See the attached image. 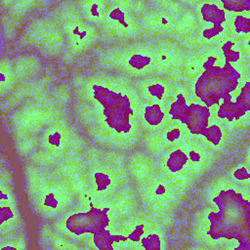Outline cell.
<instances>
[{"instance_id": "8992f818", "label": "cell", "mask_w": 250, "mask_h": 250, "mask_svg": "<svg viewBox=\"0 0 250 250\" xmlns=\"http://www.w3.org/2000/svg\"><path fill=\"white\" fill-rule=\"evenodd\" d=\"M87 167L90 187L102 200L109 198L117 189L130 183L126 165L110 166L102 160Z\"/></svg>"}, {"instance_id": "d4e9b609", "label": "cell", "mask_w": 250, "mask_h": 250, "mask_svg": "<svg viewBox=\"0 0 250 250\" xmlns=\"http://www.w3.org/2000/svg\"><path fill=\"white\" fill-rule=\"evenodd\" d=\"M220 55L225 64L240 65L250 63V60H247L241 49V40L228 34L217 45Z\"/></svg>"}, {"instance_id": "5bb4252c", "label": "cell", "mask_w": 250, "mask_h": 250, "mask_svg": "<svg viewBox=\"0 0 250 250\" xmlns=\"http://www.w3.org/2000/svg\"><path fill=\"white\" fill-rule=\"evenodd\" d=\"M214 117L226 125L233 134L244 132L249 127L250 108L234 102L229 96L222 98L213 107Z\"/></svg>"}, {"instance_id": "603a6c76", "label": "cell", "mask_w": 250, "mask_h": 250, "mask_svg": "<svg viewBox=\"0 0 250 250\" xmlns=\"http://www.w3.org/2000/svg\"><path fill=\"white\" fill-rule=\"evenodd\" d=\"M109 200L120 221L138 210V192L129 185L117 189Z\"/></svg>"}, {"instance_id": "4fadbf2b", "label": "cell", "mask_w": 250, "mask_h": 250, "mask_svg": "<svg viewBox=\"0 0 250 250\" xmlns=\"http://www.w3.org/2000/svg\"><path fill=\"white\" fill-rule=\"evenodd\" d=\"M182 145L188 160L189 173L194 182H196L212 169L219 155L208 148L199 140L192 137Z\"/></svg>"}, {"instance_id": "f35d334b", "label": "cell", "mask_w": 250, "mask_h": 250, "mask_svg": "<svg viewBox=\"0 0 250 250\" xmlns=\"http://www.w3.org/2000/svg\"><path fill=\"white\" fill-rule=\"evenodd\" d=\"M103 200L96 194L90 186L83 188L75 195V202L77 206L85 211H90L96 207Z\"/></svg>"}, {"instance_id": "ee69618b", "label": "cell", "mask_w": 250, "mask_h": 250, "mask_svg": "<svg viewBox=\"0 0 250 250\" xmlns=\"http://www.w3.org/2000/svg\"><path fill=\"white\" fill-rule=\"evenodd\" d=\"M64 181L67 183L68 187L70 188V189L72 190L74 195H76L83 188H85L88 186H90L87 171L82 172V173H80L78 175H75V176H73V177H71L69 179H66Z\"/></svg>"}, {"instance_id": "9a60e30c", "label": "cell", "mask_w": 250, "mask_h": 250, "mask_svg": "<svg viewBox=\"0 0 250 250\" xmlns=\"http://www.w3.org/2000/svg\"><path fill=\"white\" fill-rule=\"evenodd\" d=\"M76 137L74 129L65 121L60 120L47 127L41 138V146L61 160Z\"/></svg>"}, {"instance_id": "484cf974", "label": "cell", "mask_w": 250, "mask_h": 250, "mask_svg": "<svg viewBox=\"0 0 250 250\" xmlns=\"http://www.w3.org/2000/svg\"><path fill=\"white\" fill-rule=\"evenodd\" d=\"M75 4L78 7L83 20L99 28L104 20L110 1L84 0L76 1Z\"/></svg>"}, {"instance_id": "d6986e66", "label": "cell", "mask_w": 250, "mask_h": 250, "mask_svg": "<svg viewBox=\"0 0 250 250\" xmlns=\"http://www.w3.org/2000/svg\"><path fill=\"white\" fill-rule=\"evenodd\" d=\"M138 121L145 132H159L170 122L164 104L144 100L140 104Z\"/></svg>"}, {"instance_id": "ac0fdd59", "label": "cell", "mask_w": 250, "mask_h": 250, "mask_svg": "<svg viewBox=\"0 0 250 250\" xmlns=\"http://www.w3.org/2000/svg\"><path fill=\"white\" fill-rule=\"evenodd\" d=\"M234 134L215 117L209 122L204 131L195 139L199 140L208 148L222 155L231 145Z\"/></svg>"}, {"instance_id": "2e32d148", "label": "cell", "mask_w": 250, "mask_h": 250, "mask_svg": "<svg viewBox=\"0 0 250 250\" xmlns=\"http://www.w3.org/2000/svg\"><path fill=\"white\" fill-rule=\"evenodd\" d=\"M133 85L142 100L162 104L168 101L175 86L165 76L154 74L138 78L133 81Z\"/></svg>"}, {"instance_id": "30bf717a", "label": "cell", "mask_w": 250, "mask_h": 250, "mask_svg": "<svg viewBox=\"0 0 250 250\" xmlns=\"http://www.w3.org/2000/svg\"><path fill=\"white\" fill-rule=\"evenodd\" d=\"M188 88L194 99L210 107L217 104L227 95L222 80L221 68L201 71L188 85Z\"/></svg>"}, {"instance_id": "7dc6e473", "label": "cell", "mask_w": 250, "mask_h": 250, "mask_svg": "<svg viewBox=\"0 0 250 250\" xmlns=\"http://www.w3.org/2000/svg\"><path fill=\"white\" fill-rule=\"evenodd\" d=\"M249 40H250V36L245 37L243 39H241V49L242 52L245 56V58L247 60H250V45H249Z\"/></svg>"}, {"instance_id": "9c48e42d", "label": "cell", "mask_w": 250, "mask_h": 250, "mask_svg": "<svg viewBox=\"0 0 250 250\" xmlns=\"http://www.w3.org/2000/svg\"><path fill=\"white\" fill-rule=\"evenodd\" d=\"M62 28L68 40L66 57H74L88 50L100 37L97 27L85 21L81 15L62 22Z\"/></svg>"}, {"instance_id": "b9f144b4", "label": "cell", "mask_w": 250, "mask_h": 250, "mask_svg": "<svg viewBox=\"0 0 250 250\" xmlns=\"http://www.w3.org/2000/svg\"><path fill=\"white\" fill-rule=\"evenodd\" d=\"M216 3L229 15L241 12H250V0H215Z\"/></svg>"}, {"instance_id": "7402d4cb", "label": "cell", "mask_w": 250, "mask_h": 250, "mask_svg": "<svg viewBox=\"0 0 250 250\" xmlns=\"http://www.w3.org/2000/svg\"><path fill=\"white\" fill-rule=\"evenodd\" d=\"M185 6L191 8L197 18L198 23L206 22H227V14L215 0H193L181 1Z\"/></svg>"}, {"instance_id": "44dd1931", "label": "cell", "mask_w": 250, "mask_h": 250, "mask_svg": "<svg viewBox=\"0 0 250 250\" xmlns=\"http://www.w3.org/2000/svg\"><path fill=\"white\" fill-rule=\"evenodd\" d=\"M127 169L138 186L149 181L158 173V163L149 154L136 151L129 157Z\"/></svg>"}, {"instance_id": "f546056e", "label": "cell", "mask_w": 250, "mask_h": 250, "mask_svg": "<svg viewBox=\"0 0 250 250\" xmlns=\"http://www.w3.org/2000/svg\"><path fill=\"white\" fill-rule=\"evenodd\" d=\"M167 247L165 229L157 221H154L142 236L137 249L162 250Z\"/></svg>"}, {"instance_id": "6da1fadb", "label": "cell", "mask_w": 250, "mask_h": 250, "mask_svg": "<svg viewBox=\"0 0 250 250\" xmlns=\"http://www.w3.org/2000/svg\"><path fill=\"white\" fill-rule=\"evenodd\" d=\"M98 64L136 78L154 73V40H135L98 53Z\"/></svg>"}, {"instance_id": "7c38bea8", "label": "cell", "mask_w": 250, "mask_h": 250, "mask_svg": "<svg viewBox=\"0 0 250 250\" xmlns=\"http://www.w3.org/2000/svg\"><path fill=\"white\" fill-rule=\"evenodd\" d=\"M187 51L171 38L154 40V75L165 76L175 69H183Z\"/></svg>"}, {"instance_id": "cb8c5ba5", "label": "cell", "mask_w": 250, "mask_h": 250, "mask_svg": "<svg viewBox=\"0 0 250 250\" xmlns=\"http://www.w3.org/2000/svg\"><path fill=\"white\" fill-rule=\"evenodd\" d=\"M190 97L191 95L188 86L184 84L174 86L172 95L164 104L170 122L182 121L187 113Z\"/></svg>"}, {"instance_id": "f6af8a7d", "label": "cell", "mask_w": 250, "mask_h": 250, "mask_svg": "<svg viewBox=\"0 0 250 250\" xmlns=\"http://www.w3.org/2000/svg\"><path fill=\"white\" fill-rule=\"evenodd\" d=\"M149 5H152V7L165 10L177 16H180L186 9V6L181 1H151L149 2Z\"/></svg>"}, {"instance_id": "bcb514c9", "label": "cell", "mask_w": 250, "mask_h": 250, "mask_svg": "<svg viewBox=\"0 0 250 250\" xmlns=\"http://www.w3.org/2000/svg\"><path fill=\"white\" fill-rule=\"evenodd\" d=\"M103 161L110 166H123L126 163V156L117 150L103 151Z\"/></svg>"}, {"instance_id": "74e56055", "label": "cell", "mask_w": 250, "mask_h": 250, "mask_svg": "<svg viewBox=\"0 0 250 250\" xmlns=\"http://www.w3.org/2000/svg\"><path fill=\"white\" fill-rule=\"evenodd\" d=\"M228 178L235 185L243 188H249L250 186V165L245 162H241L231 167L229 170Z\"/></svg>"}, {"instance_id": "1f68e13d", "label": "cell", "mask_w": 250, "mask_h": 250, "mask_svg": "<svg viewBox=\"0 0 250 250\" xmlns=\"http://www.w3.org/2000/svg\"><path fill=\"white\" fill-rule=\"evenodd\" d=\"M21 225L17 204L0 205V236L16 232Z\"/></svg>"}, {"instance_id": "5b68a950", "label": "cell", "mask_w": 250, "mask_h": 250, "mask_svg": "<svg viewBox=\"0 0 250 250\" xmlns=\"http://www.w3.org/2000/svg\"><path fill=\"white\" fill-rule=\"evenodd\" d=\"M75 195L64 180L54 178L31 201L34 210L45 219H56L68 210Z\"/></svg>"}, {"instance_id": "f1b7e54d", "label": "cell", "mask_w": 250, "mask_h": 250, "mask_svg": "<svg viewBox=\"0 0 250 250\" xmlns=\"http://www.w3.org/2000/svg\"><path fill=\"white\" fill-rule=\"evenodd\" d=\"M87 168L85 157L80 153L71 156H64L59 161L52 171L56 178L66 180L87 171Z\"/></svg>"}, {"instance_id": "277c9868", "label": "cell", "mask_w": 250, "mask_h": 250, "mask_svg": "<svg viewBox=\"0 0 250 250\" xmlns=\"http://www.w3.org/2000/svg\"><path fill=\"white\" fill-rule=\"evenodd\" d=\"M101 38L104 41L125 42L142 38L140 17H137L110 1L104 20L99 27Z\"/></svg>"}, {"instance_id": "7bdbcfd3", "label": "cell", "mask_w": 250, "mask_h": 250, "mask_svg": "<svg viewBox=\"0 0 250 250\" xmlns=\"http://www.w3.org/2000/svg\"><path fill=\"white\" fill-rule=\"evenodd\" d=\"M29 160L31 164L39 166V167H44V168H50V167H55L60 159L56 157L55 155L51 154L47 150H39L34 152L33 154L30 155Z\"/></svg>"}, {"instance_id": "60d3db41", "label": "cell", "mask_w": 250, "mask_h": 250, "mask_svg": "<svg viewBox=\"0 0 250 250\" xmlns=\"http://www.w3.org/2000/svg\"><path fill=\"white\" fill-rule=\"evenodd\" d=\"M50 244V247L53 249H79V248H84L81 245H78L74 242H71L68 237L61 234L58 232L56 229H53L50 237L48 239V242Z\"/></svg>"}, {"instance_id": "3957f363", "label": "cell", "mask_w": 250, "mask_h": 250, "mask_svg": "<svg viewBox=\"0 0 250 250\" xmlns=\"http://www.w3.org/2000/svg\"><path fill=\"white\" fill-rule=\"evenodd\" d=\"M96 124L112 140L115 148L131 149L142 137L138 118L118 107L93 105Z\"/></svg>"}, {"instance_id": "8fae6325", "label": "cell", "mask_w": 250, "mask_h": 250, "mask_svg": "<svg viewBox=\"0 0 250 250\" xmlns=\"http://www.w3.org/2000/svg\"><path fill=\"white\" fill-rule=\"evenodd\" d=\"M179 16L165 10L151 7L140 16L142 39L157 40L169 38L172 34Z\"/></svg>"}, {"instance_id": "e0dca14e", "label": "cell", "mask_w": 250, "mask_h": 250, "mask_svg": "<svg viewBox=\"0 0 250 250\" xmlns=\"http://www.w3.org/2000/svg\"><path fill=\"white\" fill-rule=\"evenodd\" d=\"M228 34L226 22L198 23L194 34L184 40L180 45L186 51L200 50L206 47L216 46Z\"/></svg>"}, {"instance_id": "e575fe53", "label": "cell", "mask_w": 250, "mask_h": 250, "mask_svg": "<svg viewBox=\"0 0 250 250\" xmlns=\"http://www.w3.org/2000/svg\"><path fill=\"white\" fill-rule=\"evenodd\" d=\"M141 138L147 154L153 158L158 159L167 149L159 132H146Z\"/></svg>"}, {"instance_id": "83f0119b", "label": "cell", "mask_w": 250, "mask_h": 250, "mask_svg": "<svg viewBox=\"0 0 250 250\" xmlns=\"http://www.w3.org/2000/svg\"><path fill=\"white\" fill-rule=\"evenodd\" d=\"M197 27L198 21L194 11L191 8L186 6V9L179 16L174 30L169 38L180 44L187 38L193 35Z\"/></svg>"}, {"instance_id": "4316f807", "label": "cell", "mask_w": 250, "mask_h": 250, "mask_svg": "<svg viewBox=\"0 0 250 250\" xmlns=\"http://www.w3.org/2000/svg\"><path fill=\"white\" fill-rule=\"evenodd\" d=\"M25 176L27 182V193L30 201L37 196L48 182L56 178L52 170L33 164H28L25 166Z\"/></svg>"}, {"instance_id": "4dcf8cb0", "label": "cell", "mask_w": 250, "mask_h": 250, "mask_svg": "<svg viewBox=\"0 0 250 250\" xmlns=\"http://www.w3.org/2000/svg\"><path fill=\"white\" fill-rule=\"evenodd\" d=\"M167 148L182 145L190 138V135L181 121H171L159 131Z\"/></svg>"}, {"instance_id": "ab89813d", "label": "cell", "mask_w": 250, "mask_h": 250, "mask_svg": "<svg viewBox=\"0 0 250 250\" xmlns=\"http://www.w3.org/2000/svg\"><path fill=\"white\" fill-rule=\"evenodd\" d=\"M27 240L24 233H11L0 236V250L26 249Z\"/></svg>"}, {"instance_id": "ba28073f", "label": "cell", "mask_w": 250, "mask_h": 250, "mask_svg": "<svg viewBox=\"0 0 250 250\" xmlns=\"http://www.w3.org/2000/svg\"><path fill=\"white\" fill-rule=\"evenodd\" d=\"M52 227L61 234L83 243L92 233L95 226L89 211H85L77 205L66 210Z\"/></svg>"}, {"instance_id": "52a82bcc", "label": "cell", "mask_w": 250, "mask_h": 250, "mask_svg": "<svg viewBox=\"0 0 250 250\" xmlns=\"http://www.w3.org/2000/svg\"><path fill=\"white\" fill-rule=\"evenodd\" d=\"M157 163L158 172L188 194L195 182L189 173L183 145L167 148L158 158Z\"/></svg>"}, {"instance_id": "8d00e7d4", "label": "cell", "mask_w": 250, "mask_h": 250, "mask_svg": "<svg viewBox=\"0 0 250 250\" xmlns=\"http://www.w3.org/2000/svg\"><path fill=\"white\" fill-rule=\"evenodd\" d=\"M16 84V72L11 61L3 57L0 62V86L1 96L4 97Z\"/></svg>"}, {"instance_id": "d590c367", "label": "cell", "mask_w": 250, "mask_h": 250, "mask_svg": "<svg viewBox=\"0 0 250 250\" xmlns=\"http://www.w3.org/2000/svg\"><path fill=\"white\" fill-rule=\"evenodd\" d=\"M202 71H211L222 68L225 62L216 46L200 49Z\"/></svg>"}, {"instance_id": "d6a6232c", "label": "cell", "mask_w": 250, "mask_h": 250, "mask_svg": "<svg viewBox=\"0 0 250 250\" xmlns=\"http://www.w3.org/2000/svg\"><path fill=\"white\" fill-rule=\"evenodd\" d=\"M226 25L228 33L240 40L250 36V12L229 15Z\"/></svg>"}, {"instance_id": "836d02e7", "label": "cell", "mask_w": 250, "mask_h": 250, "mask_svg": "<svg viewBox=\"0 0 250 250\" xmlns=\"http://www.w3.org/2000/svg\"><path fill=\"white\" fill-rule=\"evenodd\" d=\"M201 71L200 50L187 51L183 65V84L188 86Z\"/></svg>"}, {"instance_id": "7a4b0ae2", "label": "cell", "mask_w": 250, "mask_h": 250, "mask_svg": "<svg viewBox=\"0 0 250 250\" xmlns=\"http://www.w3.org/2000/svg\"><path fill=\"white\" fill-rule=\"evenodd\" d=\"M136 190L145 210L164 229L172 226L175 213L187 196L159 172L149 181L136 186Z\"/></svg>"}, {"instance_id": "ffe728a7", "label": "cell", "mask_w": 250, "mask_h": 250, "mask_svg": "<svg viewBox=\"0 0 250 250\" xmlns=\"http://www.w3.org/2000/svg\"><path fill=\"white\" fill-rule=\"evenodd\" d=\"M213 118L212 107L205 105L191 96L187 113L181 122L185 124L190 137L196 138L204 131Z\"/></svg>"}]
</instances>
